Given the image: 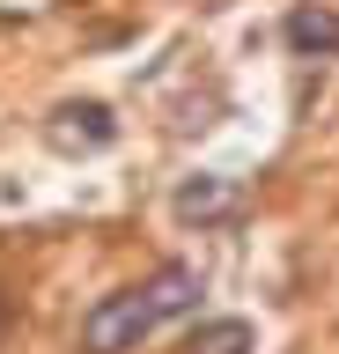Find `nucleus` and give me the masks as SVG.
<instances>
[{
  "label": "nucleus",
  "instance_id": "5",
  "mask_svg": "<svg viewBox=\"0 0 339 354\" xmlns=\"http://www.w3.org/2000/svg\"><path fill=\"white\" fill-rule=\"evenodd\" d=\"M184 354H251V325L244 317H206V325L184 339Z\"/></svg>",
  "mask_w": 339,
  "mask_h": 354
},
{
  "label": "nucleus",
  "instance_id": "3",
  "mask_svg": "<svg viewBox=\"0 0 339 354\" xmlns=\"http://www.w3.org/2000/svg\"><path fill=\"white\" fill-rule=\"evenodd\" d=\"M170 207H177V221H229L244 207V192H236V177H184Z\"/></svg>",
  "mask_w": 339,
  "mask_h": 354
},
{
  "label": "nucleus",
  "instance_id": "4",
  "mask_svg": "<svg viewBox=\"0 0 339 354\" xmlns=\"http://www.w3.org/2000/svg\"><path fill=\"white\" fill-rule=\"evenodd\" d=\"M280 37H288L302 59H317V52H339V15H332V8H317V0H302V8H288Z\"/></svg>",
  "mask_w": 339,
  "mask_h": 354
},
{
  "label": "nucleus",
  "instance_id": "2",
  "mask_svg": "<svg viewBox=\"0 0 339 354\" xmlns=\"http://www.w3.org/2000/svg\"><path fill=\"white\" fill-rule=\"evenodd\" d=\"M111 111H104V104H59V111H52V126H45V140H52V148H59V155H81V148H111Z\"/></svg>",
  "mask_w": 339,
  "mask_h": 354
},
{
  "label": "nucleus",
  "instance_id": "1",
  "mask_svg": "<svg viewBox=\"0 0 339 354\" xmlns=\"http://www.w3.org/2000/svg\"><path fill=\"white\" fill-rule=\"evenodd\" d=\"M192 303H200V273H192V266H155L140 288H118V295H104V303L81 317V354H126L155 325L184 317Z\"/></svg>",
  "mask_w": 339,
  "mask_h": 354
}]
</instances>
